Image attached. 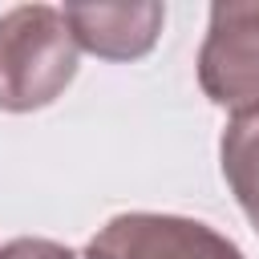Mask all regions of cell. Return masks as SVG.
<instances>
[{
	"mask_svg": "<svg viewBox=\"0 0 259 259\" xmlns=\"http://www.w3.org/2000/svg\"><path fill=\"white\" fill-rule=\"evenodd\" d=\"M198 85L219 109H259V0L210 4L198 49Z\"/></svg>",
	"mask_w": 259,
	"mask_h": 259,
	"instance_id": "7a4b0ae2",
	"label": "cell"
},
{
	"mask_svg": "<svg viewBox=\"0 0 259 259\" xmlns=\"http://www.w3.org/2000/svg\"><path fill=\"white\" fill-rule=\"evenodd\" d=\"M81 259H247V255L202 219L125 210L113 214L85 243Z\"/></svg>",
	"mask_w": 259,
	"mask_h": 259,
	"instance_id": "3957f363",
	"label": "cell"
},
{
	"mask_svg": "<svg viewBox=\"0 0 259 259\" xmlns=\"http://www.w3.org/2000/svg\"><path fill=\"white\" fill-rule=\"evenodd\" d=\"M77 49L101 61H138L146 57L166 24V4L134 0V4H65L61 8Z\"/></svg>",
	"mask_w": 259,
	"mask_h": 259,
	"instance_id": "277c9868",
	"label": "cell"
},
{
	"mask_svg": "<svg viewBox=\"0 0 259 259\" xmlns=\"http://www.w3.org/2000/svg\"><path fill=\"white\" fill-rule=\"evenodd\" d=\"M0 259H81V251L57 243V239H40V235H20L12 243L0 247Z\"/></svg>",
	"mask_w": 259,
	"mask_h": 259,
	"instance_id": "8992f818",
	"label": "cell"
},
{
	"mask_svg": "<svg viewBox=\"0 0 259 259\" xmlns=\"http://www.w3.org/2000/svg\"><path fill=\"white\" fill-rule=\"evenodd\" d=\"M77 40L53 4H16L0 16V109L53 105L77 77Z\"/></svg>",
	"mask_w": 259,
	"mask_h": 259,
	"instance_id": "6da1fadb",
	"label": "cell"
},
{
	"mask_svg": "<svg viewBox=\"0 0 259 259\" xmlns=\"http://www.w3.org/2000/svg\"><path fill=\"white\" fill-rule=\"evenodd\" d=\"M219 166H223V178H227L239 210L247 214L251 231L259 235V109L231 113V121L223 125V138H219Z\"/></svg>",
	"mask_w": 259,
	"mask_h": 259,
	"instance_id": "5b68a950",
	"label": "cell"
}]
</instances>
